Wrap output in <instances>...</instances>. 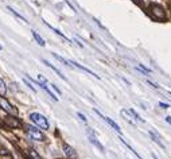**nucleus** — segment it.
<instances>
[{"label":"nucleus","mask_w":171,"mask_h":159,"mask_svg":"<svg viewBox=\"0 0 171 159\" xmlns=\"http://www.w3.org/2000/svg\"><path fill=\"white\" fill-rule=\"evenodd\" d=\"M6 92H7V86H6V84H4V81L0 78V94H2V96H4V94H6Z\"/></svg>","instance_id":"obj_19"},{"label":"nucleus","mask_w":171,"mask_h":159,"mask_svg":"<svg viewBox=\"0 0 171 159\" xmlns=\"http://www.w3.org/2000/svg\"><path fill=\"white\" fill-rule=\"evenodd\" d=\"M53 57H54V58H55V60H58V61H60V62H62V63H65V65H66V66H69V67H73V66H71V65H70V61H67V60H65V58H62V57H60V56H58V54H54V53H53Z\"/></svg>","instance_id":"obj_13"},{"label":"nucleus","mask_w":171,"mask_h":159,"mask_svg":"<svg viewBox=\"0 0 171 159\" xmlns=\"http://www.w3.org/2000/svg\"><path fill=\"white\" fill-rule=\"evenodd\" d=\"M166 121H167L168 124L171 125V116H167V117H166Z\"/></svg>","instance_id":"obj_24"},{"label":"nucleus","mask_w":171,"mask_h":159,"mask_svg":"<svg viewBox=\"0 0 171 159\" xmlns=\"http://www.w3.org/2000/svg\"><path fill=\"white\" fill-rule=\"evenodd\" d=\"M28 155H30L31 159H42V158H40V156L38 155V152L35 151V150H33V148H30V150H28Z\"/></svg>","instance_id":"obj_18"},{"label":"nucleus","mask_w":171,"mask_h":159,"mask_svg":"<svg viewBox=\"0 0 171 159\" xmlns=\"http://www.w3.org/2000/svg\"><path fill=\"white\" fill-rule=\"evenodd\" d=\"M64 152H65V155L67 158H70V159L77 158V152H75V150L71 146H69V144H64Z\"/></svg>","instance_id":"obj_7"},{"label":"nucleus","mask_w":171,"mask_h":159,"mask_svg":"<svg viewBox=\"0 0 171 159\" xmlns=\"http://www.w3.org/2000/svg\"><path fill=\"white\" fill-rule=\"evenodd\" d=\"M2 49H3V47H2V46H0V50H2Z\"/></svg>","instance_id":"obj_27"},{"label":"nucleus","mask_w":171,"mask_h":159,"mask_svg":"<svg viewBox=\"0 0 171 159\" xmlns=\"http://www.w3.org/2000/svg\"><path fill=\"white\" fill-rule=\"evenodd\" d=\"M120 115L123 116L124 119H125V120H127V121L129 123V124L135 125V120L132 119V115H131V113H129L128 111H125V109H121V111H120Z\"/></svg>","instance_id":"obj_10"},{"label":"nucleus","mask_w":171,"mask_h":159,"mask_svg":"<svg viewBox=\"0 0 171 159\" xmlns=\"http://www.w3.org/2000/svg\"><path fill=\"white\" fill-rule=\"evenodd\" d=\"M152 158H154V159H159L158 156H156V155H155V154H152Z\"/></svg>","instance_id":"obj_25"},{"label":"nucleus","mask_w":171,"mask_h":159,"mask_svg":"<svg viewBox=\"0 0 171 159\" xmlns=\"http://www.w3.org/2000/svg\"><path fill=\"white\" fill-rule=\"evenodd\" d=\"M86 134H88L89 142H91V143L93 144V146H96L98 150H100V151L104 152V151H105V148H104V146H102V144H101V143L97 140V136H96V134H94L91 128H88V130H86Z\"/></svg>","instance_id":"obj_4"},{"label":"nucleus","mask_w":171,"mask_h":159,"mask_svg":"<svg viewBox=\"0 0 171 159\" xmlns=\"http://www.w3.org/2000/svg\"><path fill=\"white\" fill-rule=\"evenodd\" d=\"M4 123H6L10 128H19L22 125V121L18 119V117H12V116H7L6 119H4Z\"/></svg>","instance_id":"obj_6"},{"label":"nucleus","mask_w":171,"mask_h":159,"mask_svg":"<svg viewBox=\"0 0 171 159\" xmlns=\"http://www.w3.org/2000/svg\"><path fill=\"white\" fill-rule=\"evenodd\" d=\"M27 135L30 136V139L37 140V142H43L44 140V135L39 130L35 128V127H28L27 128Z\"/></svg>","instance_id":"obj_2"},{"label":"nucleus","mask_w":171,"mask_h":159,"mask_svg":"<svg viewBox=\"0 0 171 159\" xmlns=\"http://www.w3.org/2000/svg\"><path fill=\"white\" fill-rule=\"evenodd\" d=\"M159 105L162 108H164V109H166V108H168V104H164V103H159Z\"/></svg>","instance_id":"obj_23"},{"label":"nucleus","mask_w":171,"mask_h":159,"mask_svg":"<svg viewBox=\"0 0 171 159\" xmlns=\"http://www.w3.org/2000/svg\"><path fill=\"white\" fill-rule=\"evenodd\" d=\"M151 12H152V15H154L156 19H164V18H166L164 10L160 6H158V4H152V6H151Z\"/></svg>","instance_id":"obj_5"},{"label":"nucleus","mask_w":171,"mask_h":159,"mask_svg":"<svg viewBox=\"0 0 171 159\" xmlns=\"http://www.w3.org/2000/svg\"><path fill=\"white\" fill-rule=\"evenodd\" d=\"M135 2H136V3H139V2H140V0H135Z\"/></svg>","instance_id":"obj_26"},{"label":"nucleus","mask_w":171,"mask_h":159,"mask_svg":"<svg viewBox=\"0 0 171 159\" xmlns=\"http://www.w3.org/2000/svg\"><path fill=\"white\" fill-rule=\"evenodd\" d=\"M30 159H31V158H30Z\"/></svg>","instance_id":"obj_28"},{"label":"nucleus","mask_w":171,"mask_h":159,"mask_svg":"<svg viewBox=\"0 0 171 159\" xmlns=\"http://www.w3.org/2000/svg\"><path fill=\"white\" fill-rule=\"evenodd\" d=\"M0 108L4 111V112H7L8 115H16L18 111L13 108L10 103H8V100L6 97H3V96H0Z\"/></svg>","instance_id":"obj_3"},{"label":"nucleus","mask_w":171,"mask_h":159,"mask_svg":"<svg viewBox=\"0 0 171 159\" xmlns=\"http://www.w3.org/2000/svg\"><path fill=\"white\" fill-rule=\"evenodd\" d=\"M8 11H10L11 13H13V15H15L16 18H19V19H20V20H23V22H27V20H26V18H24V16H22V15H20V13H19V12H16V11H15V10H13V8H12V7H8Z\"/></svg>","instance_id":"obj_16"},{"label":"nucleus","mask_w":171,"mask_h":159,"mask_svg":"<svg viewBox=\"0 0 171 159\" xmlns=\"http://www.w3.org/2000/svg\"><path fill=\"white\" fill-rule=\"evenodd\" d=\"M102 119H104V120H105V121L108 123V124H109V125L112 127V128H113V130L116 131V132H119V134L121 132V130H120V127H119L117 124H116V123H115L113 120H112V119H109V117H105V116H104V117H102Z\"/></svg>","instance_id":"obj_11"},{"label":"nucleus","mask_w":171,"mask_h":159,"mask_svg":"<svg viewBox=\"0 0 171 159\" xmlns=\"http://www.w3.org/2000/svg\"><path fill=\"white\" fill-rule=\"evenodd\" d=\"M43 63H44V65H46V66H49V67H51V69H53L54 72H55V73H57L58 76H60V77H61V78H62V80H65V81H66V77H65L64 74H62V73H61V72H60V70H58V69H57V67H55V66H53V65H51V63H50V62H49V61H46V60H43Z\"/></svg>","instance_id":"obj_12"},{"label":"nucleus","mask_w":171,"mask_h":159,"mask_svg":"<svg viewBox=\"0 0 171 159\" xmlns=\"http://www.w3.org/2000/svg\"><path fill=\"white\" fill-rule=\"evenodd\" d=\"M70 65L73 66V67H77V69H80V70H82V72H86V73H89L91 76H94L96 78H100V76H97L94 72H92V70H89L88 67H84L82 65H80V63H77V62H73V61H70Z\"/></svg>","instance_id":"obj_8"},{"label":"nucleus","mask_w":171,"mask_h":159,"mask_svg":"<svg viewBox=\"0 0 171 159\" xmlns=\"http://www.w3.org/2000/svg\"><path fill=\"white\" fill-rule=\"evenodd\" d=\"M44 24H46V26H47V27H49V29H50V30H53V31H54V33H55L57 35H60V37H62V38H64V39H66V40H67V38L65 37V35H64V34H62V33H61V31H60V30L54 29V27H53V26H50V24H47V23H46V22H44Z\"/></svg>","instance_id":"obj_17"},{"label":"nucleus","mask_w":171,"mask_h":159,"mask_svg":"<svg viewBox=\"0 0 171 159\" xmlns=\"http://www.w3.org/2000/svg\"><path fill=\"white\" fill-rule=\"evenodd\" d=\"M38 81H39V84H47V80L46 78H44V77L43 76H38Z\"/></svg>","instance_id":"obj_20"},{"label":"nucleus","mask_w":171,"mask_h":159,"mask_svg":"<svg viewBox=\"0 0 171 159\" xmlns=\"http://www.w3.org/2000/svg\"><path fill=\"white\" fill-rule=\"evenodd\" d=\"M77 115H78V117H80V119H81V120H82L84 123H86V117H85V116L82 115V113H80V112H78V113H77Z\"/></svg>","instance_id":"obj_21"},{"label":"nucleus","mask_w":171,"mask_h":159,"mask_svg":"<svg viewBox=\"0 0 171 159\" xmlns=\"http://www.w3.org/2000/svg\"><path fill=\"white\" fill-rule=\"evenodd\" d=\"M150 136H151V138H152V140H154V142L156 143V144H158V146L160 147V148H166L164 147V144L163 143H162V139H160V136L158 135V134H156L155 132V131H150Z\"/></svg>","instance_id":"obj_9"},{"label":"nucleus","mask_w":171,"mask_h":159,"mask_svg":"<svg viewBox=\"0 0 171 159\" xmlns=\"http://www.w3.org/2000/svg\"><path fill=\"white\" fill-rule=\"evenodd\" d=\"M128 112H129V113H131V115H132V117H135V119H136V121L144 123V120H143V119H142V117H140V116H139V115H137V112H136V111H135V109H132V108H131V109H129Z\"/></svg>","instance_id":"obj_15"},{"label":"nucleus","mask_w":171,"mask_h":159,"mask_svg":"<svg viewBox=\"0 0 171 159\" xmlns=\"http://www.w3.org/2000/svg\"><path fill=\"white\" fill-rule=\"evenodd\" d=\"M51 86H53V89H54V90H55V92H57L58 94H61V90H60V89H58V88H57V86H55V85H51Z\"/></svg>","instance_id":"obj_22"},{"label":"nucleus","mask_w":171,"mask_h":159,"mask_svg":"<svg viewBox=\"0 0 171 159\" xmlns=\"http://www.w3.org/2000/svg\"><path fill=\"white\" fill-rule=\"evenodd\" d=\"M33 37L35 38V40H37V42L40 45V46H44V40H43V38L40 37V35L37 33V31H33Z\"/></svg>","instance_id":"obj_14"},{"label":"nucleus","mask_w":171,"mask_h":159,"mask_svg":"<svg viewBox=\"0 0 171 159\" xmlns=\"http://www.w3.org/2000/svg\"><path fill=\"white\" fill-rule=\"evenodd\" d=\"M30 120L33 121L34 124H37L38 127H40L42 130H49V121H47L46 117H44L43 115H40V113H37V112L31 113Z\"/></svg>","instance_id":"obj_1"}]
</instances>
